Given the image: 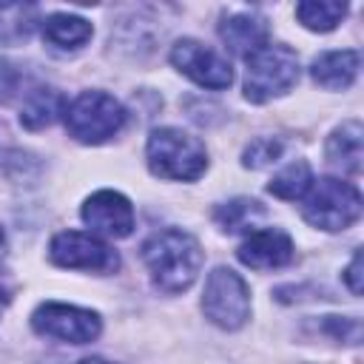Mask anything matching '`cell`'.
<instances>
[{
	"mask_svg": "<svg viewBox=\"0 0 364 364\" xmlns=\"http://www.w3.org/2000/svg\"><path fill=\"white\" fill-rule=\"evenodd\" d=\"M6 301H9V296L0 290V313H3V307H6Z\"/></svg>",
	"mask_w": 364,
	"mask_h": 364,
	"instance_id": "26",
	"label": "cell"
},
{
	"mask_svg": "<svg viewBox=\"0 0 364 364\" xmlns=\"http://www.w3.org/2000/svg\"><path fill=\"white\" fill-rule=\"evenodd\" d=\"M310 185H313V171H310V165H307L304 159H296V162L284 165V168L270 179L267 191H270L273 196H279V199L293 202V199H301V196L310 191Z\"/></svg>",
	"mask_w": 364,
	"mask_h": 364,
	"instance_id": "18",
	"label": "cell"
},
{
	"mask_svg": "<svg viewBox=\"0 0 364 364\" xmlns=\"http://www.w3.org/2000/svg\"><path fill=\"white\" fill-rule=\"evenodd\" d=\"M347 14L344 3H327V0H313V3H299L296 6V17L304 28L310 31H333L341 17Z\"/></svg>",
	"mask_w": 364,
	"mask_h": 364,
	"instance_id": "19",
	"label": "cell"
},
{
	"mask_svg": "<svg viewBox=\"0 0 364 364\" xmlns=\"http://www.w3.org/2000/svg\"><path fill=\"white\" fill-rule=\"evenodd\" d=\"M43 40L60 51H77L91 40V23L77 14H51L43 23Z\"/></svg>",
	"mask_w": 364,
	"mask_h": 364,
	"instance_id": "15",
	"label": "cell"
},
{
	"mask_svg": "<svg viewBox=\"0 0 364 364\" xmlns=\"http://www.w3.org/2000/svg\"><path fill=\"white\" fill-rule=\"evenodd\" d=\"M37 23V9L28 3H3L0 6V46H20L28 40Z\"/></svg>",
	"mask_w": 364,
	"mask_h": 364,
	"instance_id": "17",
	"label": "cell"
},
{
	"mask_svg": "<svg viewBox=\"0 0 364 364\" xmlns=\"http://www.w3.org/2000/svg\"><path fill=\"white\" fill-rule=\"evenodd\" d=\"M361 136L364 131L358 119L341 122L327 139V159L344 173H358L361 171Z\"/></svg>",
	"mask_w": 364,
	"mask_h": 364,
	"instance_id": "14",
	"label": "cell"
},
{
	"mask_svg": "<svg viewBox=\"0 0 364 364\" xmlns=\"http://www.w3.org/2000/svg\"><path fill=\"white\" fill-rule=\"evenodd\" d=\"M347 284H350V290L358 296L361 293V253H355L353 256V262H350V267H347Z\"/></svg>",
	"mask_w": 364,
	"mask_h": 364,
	"instance_id": "23",
	"label": "cell"
},
{
	"mask_svg": "<svg viewBox=\"0 0 364 364\" xmlns=\"http://www.w3.org/2000/svg\"><path fill=\"white\" fill-rule=\"evenodd\" d=\"M202 310L216 327L239 330L250 316V290L245 279L230 267L210 270L202 293Z\"/></svg>",
	"mask_w": 364,
	"mask_h": 364,
	"instance_id": "6",
	"label": "cell"
},
{
	"mask_svg": "<svg viewBox=\"0 0 364 364\" xmlns=\"http://www.w3.org/2000/svg\"><path fill=\"white\" fill-rule=\"evenodd\" d=\"M148 168L162 179H199L208 168L205 145L179 131V128H156L148 136Z\"/></svg>",
	"mask_w": 364,
	"mask_h": 364,
	"instance_id": "2",
	"label": "cell"
},
{
	"mask_svg": "<svg viewBox=\"0 0 364 364\" xmlns=\"http://www.w3.org/2000/svg\"><path fill=\"white\" fill-rule=\"evenodd\" d=\"M219 37L222 43L239 54V57H250L253 51H259L262 46H267V26L262 17L253 14H233L219 26Z\"/></svg>",
	"mask_w": 364,
	"mask_h": 364,
	"instance_id": "13",
	"label": "cell"
},
{
	"mask_svg": "<svg viewBox=\"0 0 364 364\" xmlns=\"http://www.w3.org/2000/svg\"><path fill=\"white\" fill-rule=\"evenodd\" d=\"M80 364H111V361H105V358H82Z\"/></svg>",
	"mask_w": 364,
	"mask_h": 364,
	"instance_id": "25",
	"label": "cell"
},
{
	"mask_svg": "<svg viewBox=\"0 0 364 364\" xmlns=\"http://www.w3.org/2000/svg\"><path fill=\"white\" fill-rule=\"evenodd\" d=\"M31 327L40 336H51L60 341L71 344H88L100 336L102 324L100 316L74 304H60V301H46L31 313Z\"/></svg>",
	"mask_w": 364,
	"mask_h": 364,
	"instance_id": "7",
	"label": "cell"
},
{
	"mask_svg": "<svg viewBox=\"0 0 364 364\" xmlns=\"http://www.w3.org/2000/svg\"><path fill=\"white\" fill-rule=\"evenodd\" d=\"M63 114L68 134L85 145H100L125 125V108L105 91H82Z\"/></svg>",
	"mask_w": 364,
	"mask_h": 364,
	"instance_id": "5",
	"label": "cell"
},
{
	"mask_svg": "<svg viewBox=\"0 0 364 364\" xmlns=\"http://www.w3.org/2000/svg\"><path fill=\"white\" fill-rule=\"evenodd\" d=\"M282 154V142L276 136H259L245 148V165L247 168H264L270 162H276Z\"/></svg>",
	"mask_w": 364,
	"mask_h": 364,
	"instance_id": "21",
	"label": "cell"
},
{
	"mask_svg": "<svg viewBox=\"0 0 364 364\" xmlns=\"http://www.w3.org/2000/svg\"><path fill=\"white\" fill-rule=\"evenodd\" d=\"M304 219L321 230H344L361 213V193L353 182L324 176L310 185V193L301 205Z\"/></svg>",
	"mask_w": 364,
	"mask_h": 364,
	"instance_id": "4",
	"label": "cell"
},
{
	"mask_svg": "<svg viewBox=\"0 0 364 364\" xmlns=\"http://www.w3.org/2000/svg\"><path fill=\"white\" fill-rule=\"evenodd\" d=\"M213 216H216V222H219L222 230L236 233V230L250 228L253 219L262 216V208H259V202H253V199H233V202L219 205Z\"/></svg>",
	"mask_w": 364,
	"mask_h": 364,
	"instance_id": "20",
	"label": "cell"
},
{
	"mask_svg": "<svg viewBox=\"0 0 364 364\" xmlns=\"http://www.w3.org/2000/svg\"><path fill=\"white\" fill-rule=\"evenodd\" d=\"M239 262L253 267V270H273V267H284L293 259V239L284 230L276 228H262L253 230L236 250Z\"/></svg>",
	"mask_w": 364,
	"mask_h": 364,
	"instance_id": "11",
	"label": "cell"
},
{
	"mask_svg": "<svg viewBox=\"0 0 364 364\" xmlns=\"http://www.w3.org/2000/svg\"><path fill=\"white\" fill-rule=\"evenodd\" d=\"M299 80V57L282 43H267L247 57L245 97L250 102H267L287 94Z\"/></svg>",
	"mask_w": 364,
	"mask_h": 364,
	"instance_id": "3",
	"label": "cell"
},
{
	"mask_svg": "<svg viewBox=\"0 0 364 364\" xmlns=\"http://www.w3.org/2000/svg\"><path fill=\"white\" fill-rule=\"evenodd\" d=\"M17 82H20L17 68H14L9 60H3V57H0V102H6V100H11V97H14Z\"/></svg>",
	"mask_w": 364,
	"mask_h": 364,
	"instance_id": "22",
	"label": "cell"
},
{
	"mask_svg": "<svg viewBox=\"0 0 364 364\" xmlns=\"http://www.w3.org/2000/svg\"><path fill=\"white\" fill-rule=\"evenodd\" d=\"M142 259L148 264L154 284L162 293H182L199 276L202 247L191 233L168 228V230L154 233L142 245Z\"/></svg>",
	"mask_w": 364,
	"mask_h": 364,
	"instance_id": "1",
	"label": "cell"
},
{
	"mask_svg": "<svg viewBox=\"0 0 364 364\" xmlns=\"http://www.w3.org/2000/svg\"><path fill=\"white\" fill-rule=\"evenodd\" d=\"M82 222L94 233L122 239L134 230V208L119 191H97L82 205Z\"/></svg>",
	"mask_w": 364,
	"mask_h": 364,
	"instance_id": "10",
	"label": "cell"
},
{
	"mask_svg": "<svg viewBox=\"0 0 364 364\" xmlns=\"http://www.w3.org/2000/svg\"><path fill=\"white\" fill-rule=\"evenodd\" d=\"M3 259H6V233L0 228V264H3Z\"/></svg>",
	"mask_w": 364,
	"mask_h": 364,
	"instance_id": "24",
	"label": "cell"
},
{
	"mask_svg": "<svg viewBox=\"0 0 364 364\" xmlns=\"http://www.w3.org/2000/svg\"><path fill=\"white\" fill-rule=\"evenodd\" d=\"M48 256L60 267L97 270V273L117 270V264H119L117 253L105 242H100L91 233H80V230H63V233H57L51 239V245H48Z\"/></svg>",
	"mask_w": 364,
	"mask_h": 364,
	"instance_id": "8",
	"label": "cell"
},
{
	"mask_svg": "<svg viewBox=\"0 0 364 364\" xmlns=\"http://www.w3.org/2000/svg\"><path fill=\"white\" fill-rule=\"evenodd\" d=\"M171 63L202 88L219 91V88H228L233 82L230 63L219 51L202 46L199 40H179L171 48Z\"/></svg>",
	"mask_w": 364,
	"mask_h": 364,
	"instance_id": "9",
	"label": "cell"
},
{
	"mask_svg": "<svg viewBox=\"0 0 364 364\" xmlns=\"http://www.w3.org/2000/svg\"><path fill=\"white\" fill-rule=\"evenodd\" d=\"M63 111H65V100H63L60 91L34 88V91L26 94V100L20 105V122L28 131H40V128H48Z\"/></svg>",
	"mask_w": 364,
	"mask_h": 364,
	"instance_id": "16",
	"label": "cell"
},
{
	"mask_svg": "<svg viewBox=\"0 0 364 364\" xmlns=\"http://www.w3.org/2000/svg\"><path fill=\"white\" fill-rule=\"evenodd\" d=\"M358 51L353 48H341V51H324L313 60L310 65V74H313V82L321 85V88H330V91H338V88H347L355 74H358Z\"/></svg>",
	"mask_w": 364,
	"mask_h": 364,
	"instance_id": "12",
	"label": "cell"
}]
</instances>
